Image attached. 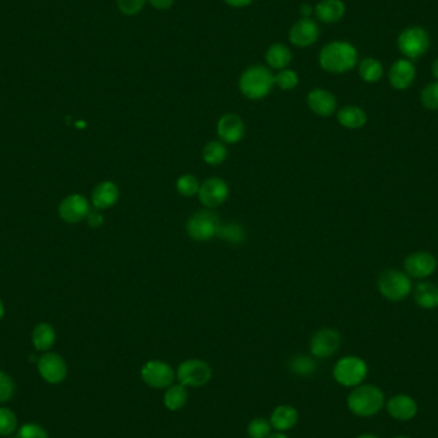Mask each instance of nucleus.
Listing matches in <instances>:
<instances>
[{"label": "nucleus", "mask_w": 438, "mask_h": 438, "mask_svg": "<svg viewBox=\"0 0 438 438\" xmlns=\"http://www.w3.org/2000/svg\"><path fill=\"white\" fill-rule=\"evenodd\" d=\"M141 378L152 388L166 390L175 382L176 372L166 361L149 360L141 368Z\"/></svg>", "instance_id": "9"}, {"label": "nucleus", "mask_w": 438, "mask_h": 438, "mask_svg": "<svg viewBox=\"0 0 438 438\" xmlns=\"http://www.w3.org/2000/svg\"><path fill=\"white\" fill-rule=\"evenodd\" d=\"M119 198V190L115 182L104 181L92 191V204L96 209H108L113 207Z\"/></svg>", "instance_id": "21"}, {"label": "nucleus", "mask_w": 438, "mask_h": 438, "mask_svg": "<svg viewBox=\"0 0 438 438\" xmlns=\"http://www.w3.org/2000/svg\"><path fill=\"white\" fill-rule=\"evenodd\" d=\"M275 85V76L263 66L246 69L240 78V90L247 99H261L268 95Z\"/></svg>", "instance_id": "3"}, {"label": "nucleus", "mask_w": 438, "mask_h": 438, "mask_svg": "<svg viewBox=\"0 0 438 438\" xmlns=\"http://www.w3.org/2000/svg\"><path fill=\"white\" fill-rule=\"evenodd\" d=\"M38 369L40 376L48 384H58L63 382L68 373V368L61 355L48 353L38 359Z\"/></svg>", "instance_id": "11"}, {"label": "nucleus", "mask_w": 438, "mask_h": 438, "mask_svg": "<svg viewBox=\"0 0 438 438\" xmlns=\"http://www.w3.org/2000/svg\"><path fill=\"white\" fill-rule=\"evenodd\" d=\"M415 302L423 309H436L438 307V287L430 282H422L415 287Z\"/></svg>", "instance_id": "25"}, {"label": "nucleus", "mask_w": 438, "mask_h": 438, "mask_svg": "<svg viewBox=\"0 0 438 438\" xmlns=\"http://www.w3.org/2000/svg\"><path fill=\"white\" fill-rule=\"evenodd\" d=\"M149 1H150V4H152L154 8L163 10V9H168V8L172 7V4H173L175 0H149Z\"/></svg>", "instance_id": "41"}, {"label": "nucleus", "mask_w": 438, "mask_h": 438, "mask_svg": "<svg viewBox=\"0 0 438 438\" xmlns=\"http://www.w3.org/2000/svg\"><path fill=\"white\" fill-rule=\"evenodd\" d=\"M378 290L384 299L401 301L411 291V282L407 273L396 269L384 270L378 278Z\"/></svg>", "instance_id": "5"}, {"label": "nucleus", "mask_w": 438, "mask_h": 438, "mask_svg": "<svg viewBox=\"0 0 438 438\" xmlns=\"http://www.w3.org/2000/svg\"><path fill=\"white\" fill-rule=\"evenodd\" d=\"M299 421V413L291 405H281L277 407L270 414V425L276 432L286 433L291 430Z\"/></svg>", "instance_id": "20"}, {"label": "nucleus", "mask_w": 438, "mask_h": 438, "mask_svg": "<svg viewBox=\"0 0 438 438\" xmlns=\"http://www.w3.org/2000/svg\"><path fill=\"white\" fill-rule=\"evenodd\" d=\"M315 13L323 22H338L345 15V6L341 0H323L315 7Z\"/></svg>", "instance_id": "22"}, {"label": "nucleus", "mask_w": 438, "mask_h": 438, "mask_svg": "<svg viewBox=\"0 0 438 438\" xmlns=\"http://www.w3.org/2000/svg\"><path fill=\"white\" fill-rule=\"evenodd\" d=\"M307 105L315 115L330 117L335 113L337 101L330 92L323 89H315L307 95Z\"/></svg>", "instance_id": "18"}, {"label": "nucleus", "mask_w": 438, "mask_h": 438, "mask_svg": "<svg viewBox=\"0 0 438 438\" xmlns=\"http://www.w3.org/2000/svg\"><path fill=\"white\" fill-rule=\"evenodd\" d=\"M17 416L15 413L7 409V407H0V436L7 437L12 435L17 430Z\"/></svg>", "instance_id": "32"}, {"label": "nucleus", "mask_w": 438, "mask_h": 438, "mask_svg": "<svg viewBox=\"0 0 438 438\" xmlns=\"http://www.w3.org/2000/svg\"><path fill=\"white\" fill-rule=\"evenodd\" d=\"M15 395V384L7 373L0 372V404L7 402Z\"/></svg>", "instance_id": "38"}, {"label": "nucleus", "mask_w": 438, "mask_h": 438, "mask_svg": "<svg viewBox=\"0 0 438 438\" xmlns=\"http://www.w3.org/2000/svg\"><path fill=\"white\" fill-rule=\"evenodd\" d=\"M300 12H301V15H309L312 13V8L309 7V6H301L300 8Z\"/></svg>", "instance_id": "44"}, {"label": "nucleus", "mask_w": 438, "mask_h": 438, "mask_svg": "<svg viewBox=\"0 0 438 438\" xmlns=\"http://www.w3.org/2000/svg\"><path fill=\"white\" fill-rule=\"evenodd\" d=\"M227 149L219 141H210L204 147L203 158L209 166H219L227 158Z\"/></svg>", "instance_id": "29"}, {"label": "nucleus", "mask_w": 438, "mask_h": 438, "mask_svg": "<svg viewBox=\"0 0 438 438\" xmlns=\"http://www.w3.org/2000/svg\"><path fill=\"white\" fill-rule=\"evenodd\" d=\"M390 84L396 90H405L411 86L415 78L414 64L409 59H399L392 64L390 69Z\"/></svg>", "instance_id": "17"}, {"label": "nucleus", "mask_w": 438, "mask_h": 438, "mask_svg": "<svg viewBox=\"0 0 438 438\" xmlns=\"http://www.w3.org/2000/svg\"><path fill=\"white\" fill-rule=\"evenodd\" d=\"M275 84L282 90H292L299 84V77L291 69H284L275 77Z\"/></svg>", "instance_id": "36"}, {"label": "nucleus", "mask_w": 438, "mask_h": 438, "mask_svg": "<svg viewBox=\"0 0 438 438\" xmlns=\"http://www.w3.org/2000/svg\"><path fill=\"white\" fill-rule=\"evenodd\" d=\"M3 315H4V305H3V302L0 301V319L3 318Z\"/></svg>", "instance_id": "47"}, {"label": "nucleus", "mask_w": 438, "mask_h": 438, "mask_svg": "<svg viewBox=\"0 0 438 438\" xmlns=\"http://www.w3.org/2000/svg\"><path fill=\"white\" fill-rule=\"evenodd\" d=\"M359 75L365 82H377L384 75V67L374 58H365L359 64Z\"/></svg>", "instance_id": "28"}, {"label": "nucleus", "mask_w": 438, "mask_h": 438, "mask_svg": "<svg viewBox=\"0 0 438 438\" xmlns=\"http://www.w3.org/2000/svg\"><path fill=\"white\" fill-rule=\"evenodd\" d=\"M145 3L146 0H117L119 10L127 15L138 13L144 8Z\"/></svg>", "instance_id": "39"}, {"label": "nucleus", "mask_w": 438, "mask_h": 438, "mask_svg": "<svg viewBox=\"0 0 438 438\" xmlns=\"http://www.w3.org/2000/svg\"><path fill=\"white\" fill-rule=\"evenodd\" d=\"M432 73H433V76L436 77V80L438 81V58L432 64Z\"/></svg>", "instance_id": "43"}, {"label": "nucleus", "mask_w": 438, "mask_h": 438, "mask_svg": "<svg viewBox=\"0 0 438 438\" xmlns=\"http://www.w3.org/2000/svg\"><path fill=\"white\" fill-rule=\"evenodd\" d=\"M384 407V392L374 384H359L347 396V407L356 416H373Z\"/></svg>", "instance_id": "1"}, {"label": "nucleus", "mask_w": 438, "mask_h": 438, "mask_svg": "<svg viewBox=\"0 0 438 438\" xmlns=\"http://www.w3.org/2000/svg\"><path fill=\"white\" fill-rule=\"evenodd\" d=\"M268 438H289L284 433H281V432H276V433H272Z\"/></svg>", "instance_id": "45"}, {"label": "nucleus", "mask_w": 438, "mask_h": 438, "mask_svg": "<svg viewBox=\"0 0 438 438\" xmlns=\"http://www.w3.org/2000/svg\"><path fill=\"white\" fill-rule=\"evenodd\" d=\"M387 413L391 415L393 419L407 422L413 419L418 413V405L415 400L409 395H395L386 404Z\"/></svg>", "instance_id": "15"}, {"label": "nucleus", "mask_w": 438, "mask_h": 438, "mask_svg": "<svg viewBox=\"0 0 438 438\" xmlns=\"http://www.w3.org/2000/svg\"><path fill=\"white\" fill-rule=\"evenodd\" d=\"M55 342V332L48 323H41L36 326L32 333V344L38 351H48Z\"/></svg>", "instance_id": "26"}, {"label": "nucleus", "mask_w": 438, "mask_h": 438, "mask_svg": "<svg viewBox=\"0 0 438 438\" xmlns=\"http://www.w3.org/2000/svg\"><path fill=\"white\" fill-rule=\"evenodd\" d=\"M212 378V368L207 361L189 359L178 365L176 379L184 387H203Z\"/></svg>", "instance_id": "7"}, {"label": "nucleus", "mask_w": 438, "mask_h": 438, "mask_svg": "<svg viewBox=\"0 0 438 438\" xmlns=\"http://www.w3.org/2000/svg\"><path fill=\"white\" fill-rule=\"evenodd\" d=\"M423 107L430 110H438V81L427 85L421 95Z\"/></svg>", "instance_id": "34"}, {"label": "nucleus", "mask_w": 438, "mask_h": 438, "mask_svg": "<svg viewBox=\"0 0 438 438\" xmlns=\"http://www.w3.org/2000/svg\"><path fill=\"white\" fill-rule=\"evenodd\" d=\"M291 52L284 44H275L267 52V61L273 68H284L291 61Z\"/></svg>", "instance_id": "27"}, {"label": "nucleus", "mask_w": 438, "mask_h": 438, "mask_svg": "<svg viewBox=\"0 0 438 438\" xmlns=\"http://www.w3.org/2000/svg\"><path fill=\"white\" fill-rule=\"evenodd\" d=\"M90 213V204L82 195H71L63 200L59 205V214L66 222H81Z\"/></svg>", "instance_id": "14"}, {"label": "nucleus", "mask_w": 438, "mask_h": 438, "mask_svg": "<svg viewBox=\"0 0 438 438\" xmlns=\"http://www.w3.org/2000/svg\"><path fill=\"white\" fill-rule=\"evenodd\" d=\"M219 226H221L219 218L213 212L201 210L195 213L187 221L186 230L192 240L204 242L217 236V231Z\"/></svg>", "instance_id": "8"}, {"label": "nucleus", "mask_w": 438, "mask_h": 438, "mask_svg": "<svg viewBox=\"0 0 438 438\" xmlns=\"http://www.w3.org/2000/svg\"><path fill=\"white\" fill-rule=\"evenodd\" d=\"M404 267L407 270V276L425 278L435 273V270L437 268V261L432 254L418 251V253L410 254L407 256L404 263Z\"/></svg>", "instance_id": "13"}, {"label": "nucleus", "mask_w": 438, "mask_h": 438, "mask_svg": "<svg viewBox=\"0 0 438 438\" xmlns=\"http://www.w3.org/2000/svg\"><path fill=\"white\" fill-rule=\"evenodd\" d=\"M397 45L407 59H416L427 53L430 45V36L419 26L407 27L400 34Z\"/></svg>", "instance_id": "6"}, {"label": "nucleus", "mask_w": 438, "mask_h": 438, "mask_svg": "<svg viewBox=\"0 0 438 438\" xmlns=\"http://www.w3.org/2000/svg\"><path fill=\"white\" fill-rule=\"evenodd\" d=\"M272 425L265 418H255L247 425V436L250 438H268L272 435Z\"/></svg>", "instance_id": "31"}, {"label": "nucleus", "mask_w": 438, "mask_h": 438, "mask_svg": "<svg viewBox=\"0 0 438 438\" xmlns=\"http://www.w3.org/2000/svg\"><path fill=\"white\" fill-rule=\"evenodd\" d=\"M217 132L224 143L236 144L245 135V124L238 115H223L217 126Z\"/></svg>", "instance_id": "16"}, {"label": "nucleus", "mask_w": 438, "mask_h": 438, "mask_svg": "<svg viewBox=\"0 0 438 438\" xmlns=\"http://www.w3.org/2000/svg\"><path fill=\"white\" fill-rule=\"evenodd\" d=\"M217 236H219L222 240L231 244H241L245 241L246 232L241 224L230 223L226 226L221 224L217 231Z\"/></svg>", "instance_id": "30"}, {"label": "nucleus", "mask_w": 438, "mask_h": 438, "mask_svg": "<svg viewBox=\"0 0 438 438\" xmlns=\"http://www.w3.org/2000/svg\"><path fill=\"white\" fill-rule=\"evenodd\" d=\"M342 338L340 332L332 328H323L318 330L310 341V351L315 358L327 359L336 353L341 346Z\"/></svg>", "instance_id": "10"}, {"label": "nucleus", "mask_w": 438, "mask_h": 438, "mask_svg": "<svg viewBox=\"0 0 438 438\" xmlns=\"http://www.w3.org/2000/svg\"><path fill=\"white\" fill-rule=\"evenodd\" d=\"M368 376L367 363L359 356H344L335 364L333 378L344 387H356Z\"/></svg>", "instance_id": "4"}, {"label": "nucleus", "mask_w": 438, "mask_h": 438, "mask_svg": "<svg viewBox=\"0 0 438 438\" xmlns=\"http://www.w3.org/2000/svg\"><path fill=\"white\" fill-rule=\"evenodd\" d=\"M319 61L324 71L330 73H345L353 69L358 61L355 46L346 41H335L323 48Z\"/></svg>", "instance_id": "2"}, {"label": "nucleus", "mask_w": 438, "mask_h": 438, "mask_svg": "<svg viewBox=\"0 0 438 438\" xmlns=\"http://www.w3.org/2000/svg\"><path fill=\"white\" fill-rule=\"evenodd\" d=\"M224 1L232 7H245V6H249L253 0H224Z\"/></svg>", "instance_id": "42"}, {"label": "nucleus", "mask_w": 438, "mask_h": 438, "mask_svg": "<svg viewBox=\"0 0 438 438\" xmlns=\"http://www.w3.org/2000/svg\"><path fill=\"white\" fill-rule=\"evenodd\" d=\"M319 36V29L316 23L312 20H300L291 31L290 40L292 44L296 46H309L314 44Z\"/></svg>", "instance_id": "19"}, {"label": "nucleus", "mask_w": 438, "mask_h": 438, "mask_svg": "<svg viewBox=\"0 0 438 438\" xmlns=\"http://www.w3.org/2000/svg\"><path fill=\"white\" fill-rule=\"evenodd\" d=\"M291 369L300 376L312 374L315 370V363L309 356L299 355L291 360Z\"/></svg>", "instance_id": "35"}, {"label": "nucleus", "mask_w": 438, "mask_h": 438, "mask_svg": "<svg viewBox=\"0 0 438 438\" xmlns=\"http://www.w3.org/2000/svg\"><path fill=\"white\" fill-rule=\"evenodd\" d=\"M356 438H379L376 435H370V433H365V435H360V436H358Z\"/></svg>", "instance_id": "46"}, {"label": "nucleus", "mask_w": 438, "mask_h": 438, "mask_svg": "<svg viewBox=\"0 0 438 438\" xmlns=\"http://www.w3.org/2000/svg\"><path fill=\"white\" fill-rule=\"evenodd\" d=\"M176 189L184 196H194L199 192V181L192 175H184L177 180Z\"/></svg>", "instance_id": "33"}, {"label": "nucleus", "mask_w": 438, "mask_h": 438, "mask_svg": "<svg viewBox=\"0 0 438 438\" xmlns=\"http://www.w3.org/2000/svg\"><path fill=\"white\" fill-rule=\"evenodd\" d=\"M393 438H410V437H407V436H397V437H393Z\"/></svg>", "instance_id": "48"}, {"label": "nucleus", "mask_w": 438, "mask_h": 438, "mask_svg": "<svg viewBox=\"0 0 438 438\" xmlns=\"http://www.w3.org/2000/svg\"><path fill=\"white\" fill-rule=\"evenodd\" d=\"M87 223L92 228H98L103 223V215L100 214L99 212H96V210L90 212L89 215H87Z\"/></svg>", "instance_id": "40"}, {"label": "nucleus", "mask_w": 438, "mask_h": 438, "mask_svg": "<svg viewBox=\"0 0 438 438\" xmlns=\"http://www.w3.org/2000/svg\"><path fill=\"white\" fill-rule=\"evenodd\" d=\"M199 199L203 205L207 207H217L223 204L228 195L230 189L228 184L223 181L222 178L212 177L203 184H200Z\"/></svg>", "instance_id": "12"}, {"label": "nucleus", "mask_w": 438, "mask_h": 438, "mask_svg": "<svg viewBox=\"0 0 438 438\" xmlns=\"http://www.w3.org/2000/svg\"><path fill=\"white\" fill-rule=\"evenodd\" d=\"M15 438H49V436L41 425L27 423V424H23L22 427L18 430Z\"/></svg>", "instance_id": "37"}, {"label": "nucleus", "mask_w": 438, "mask_h": 438, "mask_svg": "<svg viewBox=\"0 0 438 438\" xmlns=\"http://www.w3.org/2000/svg\"><path fill=\"white\" fill-rule=\"evenodd\" d=\"M337 121L342 127L356 130L367 123V115L361 108L347 105L338 110Z\"/></svg>", "instance_id": "24"}, {"label": "nucleus", "mask_w": 438, "mask_h": 438, "mask_svg": "<svg viewBox=\"0 0 438 438\" xmlns=\"http://www.w3.org/2000/svg\"><path fill=\"white\" fill-rule=\"evenodd\" d=\"M189 400V392L187 387L184 384H170L168 388H166L164 396H163V404L169 411H178L184 409Z\"/></svg>", "instance_id": "23"}]
</instances>
